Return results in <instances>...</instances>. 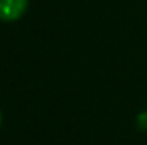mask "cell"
Returning a JSON list of instances; mask_svg holds the SVG:
<instances>
[{
  "label": "cell",
  "instance_id": "obj_1",
  "mask_svg": "<svg viewBox=\"0 0 147 145\" xmlns=\"http://www.w3.org/2000/svg\"><path fill=\"white\" fill-rule=\"evenodd\" d=\"M29 0H0V19L2 21H17L28 9Z\"/></svg>",
  "mask_w": 147,
  "mask_h": 145
},
{
  "label": "cell",
  "instance_id": "obj_2",
  "mask_svg": "<svg viewBox=\"0 0 147 145\" xmlns=\"http://www.w3.org/2000/svg\"><path fill=\"white\" fill-rule=\"evenodd\" d=\"M137 125H139L140 130H147V111H144V113L139 114V118H137Z\"/></svg>",
  "mask_w": 147,
  "mask_h": 145
},
{
  "label": "cell",
  "instance_id": "obj_3",
  "mask_svg": "<svg viewBox=\"0 0 147 145\" xmlns=\"http://www.w3.org/2000/svg\"><path fill=\"white\" fill-rule=\"evenodd\" d=\"M0 121H2V116H0Z\"/></svg>",
  "mask_w": 147,
  "mask_h": 145
}]
</instances>
